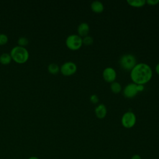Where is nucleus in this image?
I'll list each match as a JSON object with an SVG mask.
<instances>
[{"label":"nucleus","instance_id":"1","mask_svg":"<svg viewBox=\"0 0 159 159\" xmlns=\"http://www.w3.org/2000/svg\"><path fill=\"white\" fill-rule=\"evenodd\" d=\"M153 71L151 67L145 63H137L130 71V78L134 83L144 84L152 78Z\"/></svg>","mask_w":159,"mask_h":159},{"label":"nucleus","instance_id":"2","mask_svg":"<svg viewBox=\"0 0 159 159\" xmlns=\"http://www.w3.org/2000/svg\"><path fill=\"white\" fill-rule=\"evenodd\" d=\"M12 61L18 63L23 64L26 63L30 57L29 52L26 47L16 45L13 47L10 52Z\"/></svg>","mask_w":159,"mask_h":159},{"label":"nucleus","instance_id":"3","mask_svg":"<svg viewBox=\"0 0 159 159\" xmlns=\"http://www.w3.org/2000/svg\"><path fill=\"white\" fill-rule=\"evenodd\" d=\"M119 64L121 68L126 71H131L137 64V60L134 55L130 53L124 54L120 58Z\"/></svg>","mask_w":159,"mask_h":159},{"label":"nucleus","instance_id":"4","mask_svg":"<svg viewBox=\"0 0 159 159\" xmlns=\"http://www.w3.org/2000/svg\"><path fill=\"white\" fill-rule=\"evenodd\" d=\"M65 44L70 50H77L83 45L82 37L77 34L69 35L65 40Z\"/></svg>","mask_w":159,"mask_h":159},{"label":"nucleus","instance_id":"5","mask_svg":"<svg viewBox=\"0 0 159 159\" xmlns=\"http://www.w3.org/2000/svg\"><path fill=\"white\" fill-rule=\"evenodd\" d=\"M136 116L132 111L125 112L121 118L122 125L126 129H130L133 127L136 123Z\"/></svg>","mask_w":159,"mask_h":159},{"label":"nucleus","instance_id":"6","mask_svg":"<svg viewBox=\"0 0 159 159\" xmlns=\"http://www.w3.org/2000/svg\"><path fill=\"white\" fill-rule=\"evenodd\" d=\"M77 71V65L75 63L68 61L63 63L60 67V71L64 76H71L74 75Z\"/></svg>","mask_w":159,"mask_h":159},{"label":"nucleus","instance_id":"7","mask_svg":"<svg viewBox=\"0 0 159 159\" xmlns=\"http://www.w3.org/2000/svg\"><path fill=\"white\" fill-rule=\"evenodd\" d=\"M102 77L106 81L111 83L115 81L117 77V73L112 67H106L102 71Z\"/></svg>","mask_w":159,"mask_h":159},{"label":"nucleus","instance_id":"8","mask_svg":"<svg viewBox=\"0 0 159 159\" xmlns=\"http://www.w3.org/2000/svg\"><path fill=\"white\" fill-rule=\"evenodd\" d=\"M138 91L137 90V84L131 83L125 86L123 90V94L125 98H132L137 95Z\"/></svg>","mask_w":159,"mask_h":159},{"label":"nucleus","instance_id":"9","mask_svg":"<svg viewBox=\"0 0 159 159\" xmlns=\"http://www.w3.org/2000/svg\"><path fill=\"white\" fill-rule=\"evenodd\" d=\"M78 31V35L80 37H85L86 35H88L89 32V24L86 22H81L80 23L77 28Z\"/></svg>","mask_w":159,"mask_h":159},{"label":"nucleus","instance_id":"10","mask_svg":"<svg viewBox=\"0 0 159 159\" xmlns=\"http://www.w3.org/2000/svg\"><path fill=\"white\" fill-rule=\"evenodd\" d=\"M96 116L99 119H103L107 114V108L104 104H99L94 109Z\"/></svg>","mask_w":159,"mask_h":159},{"label":"nucleus","instance_id":"11","mask_svg":"<svg viewBox=\"0 0 159 159\" xmlns=\"http://www.w3.org/2000/svg\"><path fill=\"white\" fill-rule=\"evenodd\" d=\"M91 10L96 13L102 12L104 10L103 3L99 1H94L91 4Z\"/></svg>","mask_w":159,"mask_h":159},{"label":"nucleus","instance_id":"12","mask_svg":"<svg viewBox=\"0 0 159 159\" xmlns=\"http://www.w3.org/2000/svg\"><path fill=\"white\" fill-rule=\"evenodd\" d=\"M12 61L9 53L4 52L0 55V63L3 65H7Z\"/></svg>","mask_w":159,"mask_h":159},{"label":"nucleus","instance_id":"13","mask_svg":"<svg viewBox=\"0 0 159 159\" xmlns=\"http://www.w3.org/2000/svg\"><path fill=\"white\" fill-rule=\"evenodd\" d=\"M48 71L52 75H56L60 71V66L55 63H51L47 66Z\"/></svg>","mask_w":159,"mask_h":159},{"label":"nucleus","instance_id":"14","mask_svg":"<svg viewBox=\"0 0 159 159\" xmlns=\"http://www.w3.org/2000/svg\"><path fill=\"white\" fill-rule=\"evenodd\" d=\"M127 2L131 6L135 7H140L143 6L145 3V0H127Z\"/></svg>","mask_w":159,"mask_h":159},{"label":"nucleus","instance_id":"15","mask_svg":"<svg viewBox=\"0 0 159 159\" xmlns=\"http://www.w3.org/2000/svg\"><path fill=\"white\" fill-rule=\"evenodd\" d=\"M110 88L113 93H116V94L120 93L122 90L121 84L117 81H114V82L111 83V85H110Z\"/></svg>","mask_w":159,"mask_h":159},{"label":"nucleus","instance_id":"16","mask_svg":"<svg viewBox=\"0 0 159 159\" xmlns=\"http://www.w3.org/2000/svg\"><path fill=\"white\" fill-rule=\"evenodd\" d=\"M29 43V40L28 38L26 37H20L17 39V45L20 47H25Z\"/></svg>","mask_w":159,"mask_h":159},{"label":"nucleus","instance_id":"17","mask_svg":"<svg viewBox=\"0 0 159 159\" xmlns=\"http://www.w3.org/2000/svg\"><path fill=\"white\" fill-rule=\"evenodd\" d=\"M9 40L8 36L4 33H0V46L6 45Z\"/></svg>","mask_w":159,"mask_h":159},{"label":"nucleus","instance_id":"18","mask_svg":"<svg viewBox=\"0 0 159 159\" xmlns=\"http://www.w3.org/2000/svg\"><path fill=\"white\" fill-rule=\"evenodd\" d=\"M83 44L85 45H91L93 43V38L91 36L86 35L83 39Z\"/></svg>","mask_w":159,"mask_h":159},{"label":"nucleus","instance_id":"19","mask_svg":"<svg viewBox=\"0 0 159 159\" xmlns=\"http://www.w3.org/2000/svg\"><path fill=\"white\" fill-rule=\"evenodd\" d=\"M90 101L93 104H96L99 101V98L96 94H92L89 98Z\"/></svg>","mask_w":159,"mask_h":159},{"label":"nucleus","instance_id":"20","mask_svg":"<svg viewBox=\"0 0 159 159\" xmlns=\"http://www.w3.org/2000/svg\"><path fill=\"white\" fill-rule=\"evenodd\" d=\"M146 3L151 6H155L159 3V0H147Z\"/></svg>","mask_w":159,"mask_h":159},{"label":"nucleus","instance_id":"21","mask_svg":"<svg viewBox=\"0 0 159 159\" xmlns=\"http://www.w3.org/2000/svg\"><path fill=\"white\" fill-rule=\"evenodd\" d=\"M144 89V86L143 84H137V90L139 92L143 91Z\"/></svg>","mask_w":159,"mask_h":159},{"label":"nucleus","instance_id":"22","mask_svg":"<svg viewBox=\"0 0 159 159\" xmlns=\"http://www.w3.org/2000/svg\"><path fill=\"white\" fill-rule=\"evenodd\" d=\"M130 159H142L140 155L139 154H135L134 155H132L130 158Z\"/></svg>","mask_w":159,"mask_h":159},{"label":"nucleus","instance_id":"23","mask_svg":"<svg viewBox=\"0 0 159 159\" xmlns=\"http://www.w3.org/2000/svg\"><path fill=\"white\" fill-rule=\"evenodd\" d=\"M155 71H156L157 73L159 75V63H157L155 66Z\"/></svg>","mask_w":159,"mask_h":159},{"label":"nucleus","instance_id":"24","mask_svg":"<svg viewBox=\"0 0 159 159\" xmlns=\"http://www.w3.org/2000/svg\"><path fill=\"white\" fill-rule=\"evenodd\" d=\"M28 159H40V158H39L38 157H34V156H32V157H29Z\"/></svg>","mask_w":159,"mask_h":159}]
</instances>
